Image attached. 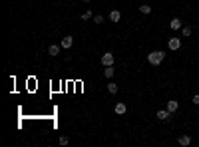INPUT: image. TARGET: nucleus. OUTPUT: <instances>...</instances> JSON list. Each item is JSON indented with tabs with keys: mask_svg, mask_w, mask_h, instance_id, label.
<instances>
[{
	"mask_svg": "<svg viewBox=\"0 0 199 147\" xmlns=\"http://www.w3.org/2000/svg\"><path fill=\"white\" fill-rule=\"evenodd\" d=\"M163 58H165V54H163V52H151V54H147V62L153 64V66H159V64L163 62Z\"/></svg>",
	"mask_w": 199,
	"mask_h": 147,
	"instance_id": "obj_1",
	"label": "nucleus"
},
{
	"mask_svg": "<svg viewBox=\"0 0 199 147\" xmlns=\"http://www.w3.org/2000/svg\"><path fill=\"white\" fill-rule=\"evenodd\" d=\"M102 64H104V68H106V66H113V54L112 52H106L104 56H102Z\"/></svg>",
	"mask_w": 199,
	"mask_h": 147,
	"instance_id": "obj_2",
	"label": "nucleus"
},
{
	"mask_svg": "<svg viewBox=\"0 0 199 147\" xmlns=\"http://www.w3.org/2000/svg\"><path fill=\"white\" fill-rule=\"evenodd\" d=\"M155 117H157L159 121H167V119H169V117H171V114H169L167 109H159L157 114H155Z\"/></svg>",
	"mask_w": 199,
	"mask_h": 147,
	"instance_id": "obj_3",
	"label": "nucleus"
},
{
	"mask_svg": "<svg viewBox=\"0 0 199 147\" xmlns=\"http://www.w3.org/2000/svg\"><path fill=\"white\" fill-rule=\"evenodd\" d=\"M167 46H169V50H179V48H181V40H179V38H169Z\"/></svg>",
	"mask_w": 199,
	"mask_h": 147,
	"instance_id": "obj_4",
	"label": "nucleus"
},
{
	"mask_svg": "<svg viewBox=\"0 0 199 147\" xmlns=\"http://www.w3.org/2000/svg\"><path fill=\"white\" fill-rule=\"evenodd\" d=\"M113 111H116L118 115H124V114L127 111V106L124 103V101H119V103H116V107H113Z\"/></svg>",
	"mask_w": 199,
	"mask_h": 147,
	"instance_id": "obj_5",
	"label": "nucleus"
},
{
	"mask_svg": "<svg viewBox=\"0 0 199 147\" xmlns=\"http://www.w3.org/2000/svg\"><path fill=\"white\" fill-rule=\"evenodd\" d=\"M179 145L181 147H187V145H191V137H189V135H181V137H179Z\"/></svg>",
	"mask_w": 199,
	"mask_h": 147,
	"instance_id": "obj_6",
	"label": "nucleus"
},
{
	"mask_svg": "<svg viewBox=\"0 0 199 147\" xmlns=\"http://www.w3.org/2000/svg\"><path fill=\"white\" fill-rule=\"evenodd\" d=\"M177 107H179V103H177L175 100L167 101V111H169V114H173V111H177Z\"/></svg>",
	"mask_w": 199,
	"mask_h": 147,
	"instance_id": "obj_7",
	"label": "nucleus"
},
{
	"mask_svg": "<svg viewBox=\"0 0 199 147\" xmlns=\"http://www.w3.org/2000/svg\"><path fill=\"white\" fill-rule=\"evenodd\" d=\"M72 44H74V38H72V36H66V38L62 40L60 46H62V48H72Z\"/></svg>",
	"mask_w": 199,
	"mask_h": 147,
	"instance_id": "obj_8",
	"label": "nucleus"
},
{
	"mask_svg": "<svg viewBox=\"0 0 199 147\" xmlns=\"http://www.w3.org/2000/svg\"><path fill=\"white\" fill-rule=\"evenodd\" d=\"M169 26H171V30H181V20H179V18H173V20L169 22Z\"/></svg>",
	"mask_w": 199,
	"mask_h": 147,
	"instance_id": "obj_9",
	"label": "nucleus"
},
{
	"mask_svg": "<svg viewBox=\"0 0 199 147\" xmlns=\"http://www.w3.org/2000/svg\"><path fill=\"white\" fill-rule=\"evenodd\" d=\"M119 18H121V14H119L118 10H112V12H110V20L112 22H119Z\"/></svg>",
	"mask_w": 199,
	"mask_h": 147,
	"instance_id": "obj_10",
	"label": "nucleus"
},
{
	"mask_svg": "<svg viewBox=\"0 0 199 147\" xmlns=\"http://www.w3.org/2000/svg\"><path fill=\"white\" fill-rule=\"evenodd\" d=\"M48 54H50V56H58V54H60V46L52 44V46L48 48Z\"/></svg>",
	"mask_w": 199,
	"mask_h": 147,
	"instance_id": "obj_11",
	"label": "nucleus"
},
{
	"mask_svg": "<svg viewBox=\"0 0 199 147\" xmlns=\"http://www.w3.org/2000/svg\"><path fill=\"white\" fill-rule=\"evenodd\" d=\"M108 92H110V94H118V84L110 82V84H108Z\"/></svg>",
	"mask_w": 199,
	"mask_h": 147,
	"instance_id": "obj_12",
	"label": "nucleus"
},
{
	"mask_svg": "<svg viewBox=\"0 0 199 147\" xmlns=\"http://www.w3.org/2000/svg\"><path fill=\"white\" fill-rule=\"evenodd\" d=\"M139 12L141 14H149L151 12V6H149V4H141V6H139Z\"/></svg>",
	"mask_w": 199,
	"mask_h": 147,
	"instance_id": "obj_13",
	"label": "nucleus"
},
{
	"mask_svg": "<svg viewBox=\"0 0 199 147\" xmlns=\"http://www.w3.org/2000/svg\"><path fill=\"white\" fill-rule=\"evenodd\" d=\"M104 76H106V78H112V76H113V66H106V70H104Z\"/></svg>",
	"mask_w": 199,
	"mask_h": 147,
	"instance_id": "obj_14",
	"label": "nucleus"
},
{
	"mask_svg": "<svg viewBox=\"0 0 199 147\" xmlns=\"http://www.w3.org/2000/svg\"><path fill=\"white\" fill-rule=\"evenodd\" d=\"M191 32H193V30L189 26H183V28H181V34H183L185 38H189V36H191Z\"/></svg>",
	"mask_w": 199,
	"mask_h": 147,
	"instance_id": "obj_15",
	"label": "nucleus"
},
{
	"mask_svg": "<svg viewBox=\"0 0 199 147\" xmlns=\"http://www.w3.org/2000/svg\"><path fill=\"white\" fill-rule=\"evenodd\" d=\"M94 24H104V16H94Z\"/></svg>",
	"mask_w": 199,
	"mask_h": 147,
	"instance_id": "obj_16",
	"label": "nucleus"
},
{
	"mask_svg": "<svg viewBox=\"0 0 199 147\" xmlns=\"http://www.w3.org/2000/svg\"><path fill=\"white\" fill-rule=\"evenodd\" d=\"M90 18H92V12H90V10H86V12L82 14V20H90Z\"/></svg>",
	"mask_w": 199,
	"mask_h": 147,
	"instance_id": "obj_17",
	"label": "nucleus"
},
{
	"mask_svg": "<svg viewBox=\"0 0 199 147\" xmlns=\"http://www.w3.org/2000/svg\"><path fill=\"white\" fill-rule=\"evenodd\" d=\"M68 141L70 139H68L66 135H62V137H60V145H68Z\"/></svg>",
	"mask_w": 199,
	"mask_h": 147,
	"instance_id": "obj_18",
	"label": "nucleus"
},
{
	"mask_svg": "<svg viewBox=\"0 0 199 147\" xmlns=\"http://www.w3.org/2000/svg\"><path fill=\"white\" fill-rule=\"evenodd\" d=\"M193 103H195V106H199V94L193 95Z\"/></svg>",
	"mask_w": 199,
	"mask_h": 147,
	"instance_id": "obj_19",
	"label": "nucleus"
},
{
	"mask_svg": "<svg viewBox=\"0 0 199 147\" xmlns=\"http://www.w3.org/2000/svg\"><path fill=\"white\" fill-rule=\"evenodd\" d=\"M84 2H90V0H84Z\"/></svg>",
	"mask_w": 199,
	"mask_h": 147,
	"instance_id": "obj_20",
	"label": "nucleus"
}]
</instances>
